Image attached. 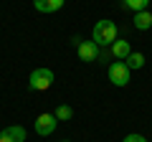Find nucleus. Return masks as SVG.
I'll return each instance as SVG.
<instances>
[{
  "mask_svg": "<svg viewBox=\"0 0 152 142\" xmlns=\"http://www.w3.org/2000/svg\"><path fill=\"white\" fill-rule=\"evenodd\" d=\"M122 8L124 10H132V13H140V10H147L150 8V0H122Z\"/></svg>",
  "mask_w": 152,
  "mask_h": 142,
  "instance_id": "9b49d317",
  "label": "nucleus"
},
{
  "mask_svg": "<svg viewBox=\"0 0 152 142\" xmlns=\"http://www.w3.org/2000/svg\"><path fill=\"white\" fill-rule=\"evenodd\" d=\"M91 41L99 48H109V46L117 41V23L109 20V18L96 20V26H94V31H91Z\"/></svg>",
  "mask_w": 152,
  "mask_h": 142,
  "instance_id": "f257e3e1",
  "label": "nucleus"
},
{
  "mask_svg": "<svg viewBox=\"0 0 152 142\" xmlns=\"http://www.w3.org/2000/svg\"><path fill=\"white\" fill-rule=\"evenodd\" d=\"M132 26H134L137 31H150V28H152V13H150V10H140V13H134V18H132Z\"/></svg>",
  "mask_w": 152,
  "mask_h": 142,
  "instance_id": "1a4fd4ad",
  "label": "nucleus"
},
{
  "mask_svg": "<svg viewBox=\"0 0 152 142\" xmlns=\"http://www.w3.org/2000/svg\"><path fill=\"white\" fill-rule=\"evenodd\" d=\"M109 51H112V56H114V61H124L127 56L132 53V46H129V41H114L112 46H109Z\"/></svg>",
  "mask_w": 152,
  "mask_h": 142,
  "instance_id": "0eeeda50",
  "label": "nucleus"
},
{
  "mask_svg": "<svg viewBox=\"0 0 152 142\" xmlns=\"http://www.w3.org/2000/svg\"><path fill=\"white\" fill-rule=\"evenodd\" d=\"M66 0H33V8H36L38 13H56L64 8Z\"/></svg>",
  "mask_w": 152,
  "mask_h": 142,
  "instance_id": "6e6552de",
  "label": "nucleus"
},
{
  "mask_svg": "<svg viewBox=\"0 0 152 142\" xmlns=\"http://www.w3.org/2000/svg\"><path fill=\"white\" fill-rule=\"evenodd\" d=\"M99 46L94 43V41H79V46H76V53H79V59L86 61V64H94V61H99Z\"/></svg>",
  "mask_w": 152,
  "mask_h": 142,
  "instance_id": "39448f33",
  "label": "nucleus"
},
{
  "mask_svg": "<svg viewBox=\"0 0 152 142\" xmlns=\"http://www.w3.org/2000/svg\"><path fill=\"white\" fill-rule=\"evenodd\" d=\"M122 142H147V137L145 135H127Z\"/></svg>",
  "mask_w": 152,
  "mask_h": 142,
  "instance_id": "ddd939ff",
  "label": "nucleus"
},
{
  "mask_svg": "<svg viewBox=\"0 0 152 142\" xmlns=\"http://www.w3.org/2000/svg\"><path fill=\"white\" fill-rule=\"evenodd\" d=\"M56 124H58V119H56L51 112L38 114L36 122H33V127H36V135H41V137H48L51 132H56Z\"/></svg>",
  "mask_w": 152,
  "mask_h": 142,
  "instance_id": "20e7f679",
  "label": "nucleus"
},
{
  "mask_svg": "<svg viewBox=\"0 0 152 142\" xmlns=\"http://www.w3.org/2000/svg\"><path fill=\"white\" fill-rule=\"evenodd\" d=\"M0 142H26V130L20 124H10L0 130Z\"/></svg>",
  "mask_w": 152,
  "mask_h": 142,
  "instance_id": "423d86ee",
  "label": "nucleus"
},
{
  "mask_svg": "<svg viewBox=\"0 0 152 142\" xmlns=\"http://www.w3.org/2000/svg\"><path fill=\"white\" fill-rule=\"evenodd\" d=\"M53 117L58 122H69L71 117H74V109H71L69 104H58V107H56V112H53Z\"/></svg>",
  "mask_w": 152,
  "mask_h": 142,
  "instance_id": "f8f14e48",
  "label": "nucleus"
},
{
  "mask_svg": "<svg viewBox=\"0 0 152 142\" xmlns=\"http://www.w3.org/2000/svg\"><path fill=\"white\" fill-rule=\"evenodd\" d=\"M51 84H53V71L51 69H36L28 76V89L31 91H46V89H51Z\"/></svg>",
  "mask_w": 152,
  "mask_h": 142,
  "instance_id": "f03ea898",
  "label": "nucleus"
},
{
  "mask_svg": "<svg viewBox=\"0 0 152 142\" xmlns=\"http://www.w3.org/2000/svg\"><path fill=\"white\" fill-rule=\"evenodd\" d=\"M107 74H109V81H112L114 86H127V84H129V74H132V71L127 69L124 61H112L109 69H107Z\"/></svg>",
  "mask_w": 152,
  "mask_h": 142,
  "instance_id": "7ed1b4c3",
  "label": "nucleus"
},
{
  "mask_svg": "<svg viewBox=\"0 0 152 142\" xmlns=\"http://www.w3.org/2000/svg\"><path fill=\"white\" fill-rule=\"evenodd\" d=\"M64 142H69V140H64Z\"/></svg>",
  "mask_w": 152,
  "mask_h": 142,
  "instance_id": "4468645a",
  "label": "nucleus"
},
{
  "mask_svg": "<svg viewBox=\"0 0 152 142\" xmlns=\"http://www.w3.org/2000/svg\"><path fill=\"white\" fill-rule=\"evenodd\" d=\"M124 64H127V69H129V71H134V69H142V66H145V56H142L140 51H132V53L124 59Z\"/></svg>",
  "mask_w": 152,
  "mask_h": 142,
  "instance_id": "9d476101",
  "label": "nucleus"
}]
</instances>
